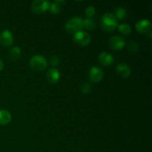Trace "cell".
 <instances>
[{
    "label": "cell",
    "mask_w": 152,
    "mask_h": 152,
    "mask_svg": "<svg viewBox=\"0 0 152 152\" xmlns=\"http://www.w3.org/2000/svg\"><path fill=\"white\" fill-rule=\"evenodd\" d=\"M100 25L105 31L112 32L118 26V20L114 14L106 13L101 17Z\"/></svg>",
    "instance_id": "1"
},
{
    "label": "cell",
    "mask_w": 152,
    "mask_h": 152,
    "mask_svg": "<svg viewBox=\"0 0 152 152\" xmlns=\"http://www.w3.org/2000/svg\"><path fill=\"white\" fill-rule=\"evenodd\" d=\"M30 68L34 71L41 72L45 70L48 66V60L42 55L37 54L32 56L29 62Z\"/></svg>",
    "instance_id": "2"
},
{
    "label": "cell",
    "mask_w": 152,
    "mask_h": 152,
    "mask_svg": "<svg viewBox=\"0 0 152 152\" xmlns=\"http://www.w3.org/2000/svg\"><path fill=\"white\" fill-rule=\"evenodd\" d=\"M83 28V19L76 16L70 19L65 24V30L69 34H74L81 31Z\"/></svg>",
    "instance_id": "3"
},
{
    "label": "cell",
    "mask_w": 152,
    "mask_h": 152,
    "mask_svg": "<svg viewBox=\"0 0 152 152\" xmlns=\"http://www.w3.org/2000/svg\"><path fill=\"white\" fill-rule=\"evenodd\" d=\"M50 4V1L47 0H36L32 2L31 10L37 14H42L48 10Z\"/></svg>",
    "instance_id": "4"
},
{
    "label": "cell",
    "mask_w": 152,
    "mask_h": 152,
    "mask_svg": "<svg viewBox=\"0 0 152 152\" xmlns=\"http://www.w3.org/2000/svg\"><path fill=\"white\" fill-rule=\"evenodd\" d=\"M74 42L77 43V45L81 46H87L88 45L91 41V36L85 31H79L76 33L73 37Z\"/></svg>",
    "instance_id": "5"
},
{
    "label": "cell",
    "mask_w": 152,
    "mask_h": 152,
    "mask_svg": "<svg viewBox=\"0 0 152 152\" xmlns=\"http://www.w3.org/2000/svg\"><path fill=\"white\" fill-rule=\"evenodd\" d=\"M109 45L114 50H120L126 45V41L123 37L113 36L109 39Z\"/></svg>",
    "instance_id": "6"
},
{
    "label": "cell",
    "mask_w": 152,
    "mask_h": 152,
    "mask_svg": "<svg viewBox=\"0 0 152 152\" xmlns=\"http://www.w3.org/2000/svg\"><path fill=\"white\" fill-rule=\"evenodd\" d=\"M89 79L94 83H99L103 79V71L99 67H92L89 71Z\"/></svg>",
    "instance_id": "7"
},
{
    "label": "cell",
    "mask_w": 152,
    "mask_h": 152,
    "mask_svg": "<svg viewBox=\"0 0 152 152\" xmlns=\"http://www.w3.org/2000/svg\"><path fill=\"white\" fill-rule=\"evenodd\" d=\"M61 74L57 68H50L46 73V79L50 84H56L60 80Z\"/></svg>",
    "instance_id": "8"
},
{
    "label": "cell",
    "mask_w": 152,
    "mask_h": 152,
    "mask_svg": "<svg viewBox=\"0 0 152 152\" xmlns=\"http://www.w3.org/2000/svg\"><path fill=\"white\" fill-rule=\"evenodd\" d=\"M13 43V37L8 30H4L0 34V44L4 47H9Z\"/></svg>",
    "instance_id": "9"
},
{
    "label": "cell",
    "mask_w": 152,
    "mask_h": 152,
    "mask_svg": "<svg viewBox=\"0 0 152 152\" xmlns=\"http://www.w3.org/2000/svg\"><path fill=\"white\" fill-rule=\"evenodd\" d=\"M136 29L140 34H148L151 31V22L148 19H142L136 23Z\"/></svg>",
    "instance_id": "10"
},
{
    "label": "cell",
    "mask_w": 152,
    "mask_h": 152,
    "mask_svg": "<svg viewBox=\"0 0 152 152\" xmlns=\"http://www.w3.org/2000/svg\"><path fill=\"white\" fill-rule=\"evenodd\" d=\"M116 71L122 78L124 79L128 78L132 73V70H131L129 65L126 63H123V62L119 63L116 66Z\"/></svg>",
    "instance_id": "11"
},
{
    "label": "cell",
    "mask_w": 152,
    "mask_h": 152,
    "mask_svg": "<svg viewBox=\"0 0 152 152\" xmlns=\"http://www.w3.org/2000/svg\"><path fill=\"white\" fill-rule=\"evenodd\" d=\"M99 62L102 64L104 66H110V65H113L114 62V58L111 53H108V52H102L99 55Z\"/></svg>",
    "instance_id": "12"
},
{
    "label": "cell",
    "mask_w": 152,
    "mask_h": 152,
    "mask_svg": "<svg viewBox=\"0 0 152 152\" xmlns=\"http://www.w3.org/2000/svg\"><path fill=\"white\" fill-rule=\"evenodd\" d=\"M65 3H66V1L65 0H56L50 4L48 10L53 14H58V13H60L61 8H62V6L65 5Z\"/></svg>",
    "instance_id": "13"
},
{
    "label": "cell",
    "mask_w": 152,
    "mask_h": 152,
    "mask_svg": "<svg viewBox=\"0 0 152 152\" xmlns=\"http://www.w3.org/2000/svg\"><path fill=\"white\" fill-rule=\"evenodd\" d=\"M12 116L10 113L7 110H0V125L5 126L10 123Z\"/></svg>",
    "instance_id": "14"
},
{
    "label": "cell",
    "mask_w": 152,
    "mask_h": 152,
    "mask_svg": "<svg viewBox=\"0 0 152 152\" xmlns=\"http://www.w3.org/2000/svg\"><path fill=\"white\" fill-rule=\"evenodd\" d=\"M22 54V50L19 46H14L11 48L8 52V57L10 60L16 61L20 58Z\"/></svg>",
    "instance_id": "15"
},
{
    "label": "cell",
    "mask_w": 152,
    "mask_h": 152,
    "mask_svg": "<svg viewBox=\"0 0 152 152\" xmlns=\"http://www.w3.org/2000/svg\"><path fill=\"white\" fill-rule=\"evenodd\" d=\"M96 25V22L91 18H86L83 19V28L88 30V31H93L95 29Z\"/></svg>",
    "instance_id": "16"
},
{
    "label": "cell",
    "mask_w": 152,
    "mask_h": 152,
    "mask_svg": "<svg viewBox=\"0 0 152 152\" xmlns=\"http://www.w3.org/2000/svg\"><path fill=\"white\" fill-rule=\"evenodd\" d=\"M114 16L116 18H118L119 19H125L127 17V12H126V9L123 7H118L115 9L114 11Z\"/></svg>",
    "instance_id": "17"
},
{
    "label": "cell",
    "mask_w": 152,
    "mask_h": 152,
    "mask_svg": "<svg viewBox=\"0 0 152 152\" xmlns=\"http://www.w3.org/2000/svg\"><path fill=\"white\" fill-rule=\"evenodd\" d=\"M118 30L123 35H129L132 32V27L126 23L121 24L118 26Z\"/></svg>",
    "instance_id": "18"
},
{
    "label": "cell",
    "mask_w": 152,
    "mask_h": 152,
    "mask_svg": "<svg viewBox=\"0 0 152 152\" xmlns=\"http://www.w3.org/2000/svg\"><path fill=\"white\" fill-rule=\"evenodd\" d=\"M128 50L131 53H136L139 50V45L137 42L131 41L128 45Z\"/></svg>",
    "instance_id": "19"
},
{
    "label": "cell",
    "mask_w": 152,
    "mask_h": 152,
    "mask_svg": "<svg viewBox=\"0 0 152 152\" xmlns=\"http://www.w3.org/2000/svg\"><path fill=\"white\" fill-rule=\"evenodd\" d=\"M91 90V86L89 83H84L80 86V91L83 94H88Z\"/></svg>",
    "instance_id": "20"
},
{
    "label": "cell",
    "mask_w": 152,
    "mask_h": 152,
    "mask_svg": "<svg viewBox=\"0 0 152 152\" xmlns=\"http://www.w3.org/2000/svg\"><path fill=\"white\" fill-rule=\"evenodd\" d=\"M50 63L52 66H57V65H59V63H60V58L58 56H56V55H53V56H52L50 58Z\"/></svg>",
    "instance_id": "21"
},
{
    "label": "cell",
    "mask_w": 152,
    "mask_h": 152,
    "mask_svg": "<svg viewBox=\"0 0 152 152\" xmlns=\"http://www.w3.org/2000/svg\"><path fill=\"white\" fill-rule=\"evenodd\" d=\"M95 13H96V10H95V7H93V6H88L86 8V14L87 15V16L88 18H91L92 16H94Z\"/></svg>",
    "instance_id": "22"
},
{
    "label": "cell",
    "mask_w": 152,
    "mask_h": 152,
    "mask_svg": "<svg viewBox=\"0 0 152 152\" xmlns=\"http://www.w3.org/2000/svg\"><path fill=\"white\" fill-rule=\"evenodd\" d=\"M3 68H4V62H3V61L0 59V71H1Z\"/></svg>",
    "instance_id": "23"
}]
</instances>
